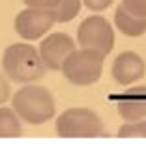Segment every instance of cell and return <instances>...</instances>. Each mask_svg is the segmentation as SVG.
<instances>
[{
    "label": "cell",
    "instance_id": "cell-1",
    "mask_svg": "<svg viewBox=\"0 0 146 155\" xmlns=\"http://www.w3.org/2000/svg\"><path fill=\"white\" fill-rule=\"evenodd\" d=\"M15 114L30 125H41L49 121L56 112V103L53 94L43 86L26 84L19 88L11 97Z\"/></svg>",
    "mask_w": 146,
    "mask_h": 155
},
{
    "label": "cell",
    "instance_id": "cell-2",
    "mask_svg": "<svg viewBox=\"0 0 146 155\" xmlns=\"http://www.w3.org/2000/svg\"><path fill=\"white\" fill-rule=\"evenodd\" d=\"M4 73L17 84H30L45 75V65L38 49L28 43H13L2 54Z\"/></svg>",
    "mask_w": 146,
    "mask_h": 155
},
{
    "label": "cell",
    "instance_id": "cell-3",
    "mask_svg": "<svg viewBox=\"0 0 146 155\" xmlns=\"http://www.w3.org/2000/svg\"><path fill=\"white\" fill-rule=\"evenodd\" d=\"M105 64V54L94 49H81L70 52L62 64L60 71L66 81L73 86H92L101 79Z\"/></svg>",
    "mask_w": 146,
    "mask_h": 155
},
{
    "label": "cell",
    "instance_id": "cell-4",
    "mask_svg": "<svg viewBox=\"0 0 146 155\" xmlns=\"http://www.w3.org/2000/svg\"><path fill=\"white\" fill-rule=\"evenodd\" d=\"M56 135L60 138H97L107 137V131L94 110L67 108L56 118Z\"/></svg>",
    "mask_w": 146,
    "mask_h": 155
},
{
    "label": "cell",
    "instance_id": "cell-5",
    "mask_svg": "<svg viewBox=\"0 0 146 155\" xmlns=\"http://www.w3.org/2000/svg\"><path fill=\"white\" fill-rule=\"evenodd\" d=\"M77 41L83 49H94L107 56L114 47V30L105 17L90 15L79 25Z\"/></svg>",
    "mask_w": 146,
    "mask_h": 155
},
{
    "label": "cell",
    "instance_id": "cell-6",
    "mask_svg": "<svg viewBox=\"0 0 146 155\" xmlns=\"http://www.w3.org/2000/svg\"><path fill=\"white\" fill-rule=\"evenodd\" d=\"M56 23L53 9L47 8H26L15 15L13 28L26 41L41 39Z\"/></svg>",
    "mask_w": 146,
    "mask_h": 155
},
{
    "label": "cell",
    "instance_id": "cell-7",
    "mask_svg": "<svg viewBox=\"0 0 146 155\" xmlns=\"http://www.w3.org/2000/svg\"><path fill=\"white\" fill-rule=\"evenodd\" d=\"M73 51H75V41L64 32H53L47 38H43L38 49L45 69L51 71H60L64 60Z\"/></svg>",
    "mask_w": 146,
    "mask_h": 155
},
{
    "label": "cell",
    "instance_id": "cell-8",
    "mask_svg": "<svg viewBox=\"0 0 146 155\" xmlns=\"http://www.w3.org/2000/svg\"><path fill=\"white\" fill-rule=\"evenodd\" d=\"M146 73V64L144 60L133 51H124L122 54L114 58L110 68V75L116 84L120 86H129L133 82L141 81Z\"/></svg>",
    "mask_w": 146,
    "mask_h": 155
},
{
    "label": "cell",
    "instance_id": "cell-9",
    "mask_svg": "<svg viewBox=\"0 0 146 155\" xmlns=\"http://www.w3.org/2000/svg\"><path fill=\"white\" fill-rule=\"evenodd\" d=\"M114 105L118 116L126 121L146 118V86H133L124 94L116 95Z\"/></svg>",
    "mask_w": 146,
    "mask_h": 155
},
{
    "label": "cell",
    "instance_id": "cell-10",
    "mask_svg": "<svg viewBox=\"0 0 146 155\" xmlns=\"http://www.w3.org/2000/svg\"><path fill=\"white\" fill-rule=\"evenodd\" d=\"M114 25L116 28L127 38H141L146 34V17L135 15L127 12L124 6H118L114 12Z\"/></svg>",
    "mask_w": 146,
    "mask_h": 155
},
{
    "label": "cell",
    "instance_id": "cell-11",
    "mask_svg": "<svg viewBox=\"0 0 146 155\" xmlns=\"http://www.w3.org/2000/svg\"><path fill=\"white\" fill-rule=\"evenodd\" d=\"M22 135L21 118L13 108L0 105V138H19Z\"/></svg>",
    "mask_w": 146,
    "mask_h": 155
},
{
    "label": "cell",
    "instance_id": "cell-12",
    "mask_svg": "<svg viewBox=\"0 0 146 155\" xmlns=\"http://www.w3.org/2000/svg\"><path fill=\"white\" fill-rule=\"evenodd\" d=\"M83 8V2L81 0H58L56 2V6L53 8V13H54V19L56 23H70V21H73L79 12H81Z\"/></svg>",
    "mask_w": 146,
    "mask_h": 155
},
{
    "label": "cell",
    "instance_id": "cell-13",
    "mask_svg": "<svg viewBox=\"0 0 146 155\" xmlns=\"http://www.w3.org/2000/svg\"><path fill=\"white\" fill-rule=\"evenodd\" d=\"M116 135L120 138H146V118L135 120V121H126L124 125H120Z\"/></svg>",
    "mask_w": 146,
    "mask_h": 155
},
{
    "label": "cell",
    "instance_id": "cell-14",
    "mask_svg": "<svg viewBox=\"0 0 146 155\" xmlns=\"http://www.w3.org/2000/svg\"><path fill=\"white\" fill-rule=\"evenodd\" d=\"M122 6L135 15L146 17V0H122Z\"/></svg>",
    "mask_w": 146,
    "mask_h": 155
},
{
    "label": "cell",
    "instance_id": "cell-15",
    "mask_svg": "<svg viewBox=\"0 0 146 155\" xmlns=\"http://www.w3.org/2000/svg\"><path fill=\"white\" fill-rule=\"evenodd\" d=\"M81 2L90 9V12H103L109 6H112L114 0H81Z\"/></svg>",
    "mask_w": 146,
    "mask_h": 155
},
{
    "label": "cell",
    "instance_id": "cell-16",
    "mask_svg": "<svg viewBox=\"0 0 146 155\" xmlns=\"http://www.w3.org/2000/svg\"><path fill=\"white\" fill-rule=\"evenodd\" d=\"M11 97V90H9V82L4 79V75L0 73V105H4L8 99Z\"/></svg>",
    "mask_w": 146,
    "mask_h": 155
},
{
    "label": "cell",
    "instance_id": "cell-17",
    "mask_svg": "<svg viewBox=\"0 0 146 155\" xmlns=\"http://www.w3.org/2000/svg\"><path fill=\"white\" fill-rule=\"evenodd\" d=\"M28 8H47V9H53L56 6L58 0H22Z\"/></svg>",
    "mask_w": 146,
    "mask_h": 155
}]
</instances>
